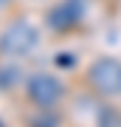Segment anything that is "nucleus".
Returning <instances> with one entry per match:
<instances>
[{
  "label": "nucleus",
  "instance_id": "obj_5",
  "mask_svg": "<svg viewBox=\"0 0 121 127\" xmlns=\"http://www.w3.org/2000/svg\"><path fill=\"white\" fill-rule=\"evenodd\" d=\"M17 59H11V62H3L0 65V91H11V88H17L25 82V76H23L20 65H14Z\"/></svg>",
  "mask_w": 121,
  "mask_h": 127
},
{
  "label": "nucleus",
  "instance_id": "obj_1",
  "mask_svg": "<svg viewBox=\"0 0 121 127\" xmlns=\"http://www.w3.org/2000/svg\"><path fill=\"white\" fill-rule=\"evenodd\" d=\"M40 48V28L31 20L17 17L0 28V57L3 59H25Z\"/></svg>",
  "mask_w": 121,
  "mask_h": 127
},
{
  "label": "nucleus",
  "instance_id": "obj_7",
  "mask_svg": "<svg viewBox=\"0 0 121 127\" xmlns=\"http://www.w3.org/2000/svg\"><path fill=\"white\" fill-rule=\"evenodd\" d=\"M11 3V0H0V9H6V6H9Z\"/></svg>",
  "mask_w": 121,
  "mask_h": 127
},
{
  "label": "nucleus",
  "instance_id": "obj_6",
  "mask_svg": "<svg viewBox=\"0 0 121 127\" xmlns=\"http://www.w3.org/2000/svg\"><path fill=\"white\" fill-rule=\"evenodd\" d=\"M116 116H118V110L104 107L101 116H99V127H121V119H116Z\"/></svg>",
  "mask_w": 121,
  "mask_h": 127
},
{
  "label": "nucleus",
  "instance_id": "obj_4",
  "mask_svg": "<svg viewBox=\"0 0 121 127\" xmlns=\"http://www.w3.org/2000/svg\"><path fill=\"white\" fill-rule=\"evenodd\" d=\"M85 14H87L85 0H56L45 9V26L54 34H68L85 20Z\"/></svg>",
  "mask_w": 121,
  "mask_h": 127
},
{
  "label": "nucleus",
  "instance_id": "obj_2",
  "mask_svg": "<svg viewBox=\"0 0 121 127\" xmlns=\"http://www.w3.org/2000/svg\"><path fill=\"white\" fill-rule=\"evenodd\" d=\"M85 79H87L90 91L96 96H101V99H121V59L118 57H110V54L96 57L87 65Z\"/></svg>",
  "mask_w": 121,
  "mask_h": 127
},
{
  "label": "nucleus",
  "instance_id": "obj_3",
  "mask_svg": "<svg viewBox=\"0 0 121 127\" xmlns=\"http://www.w3.org/2000/svg\"><path fill=\"white\" fill-rule=\"evenodd\" d=\"M25 99L40 110H54L65 99V82L51 71H31L23 82Z\"/></svg>",
  "mask_w": 121,
  "mask_h": 127
}]
</instances>
